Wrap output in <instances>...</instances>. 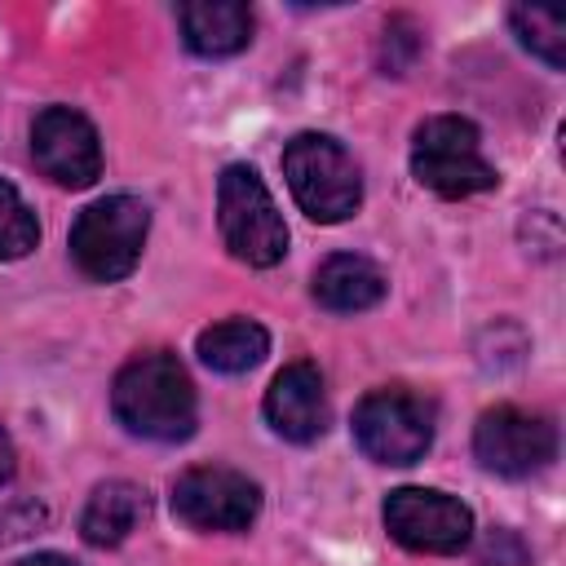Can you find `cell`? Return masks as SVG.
<instances>
[{
	"instance_id": "obj_12",
	"label": "cell",
	"mask_w": 566,
	"mask_h": 566,
	"mask_svg": "<svg viewBox=\"0 0 566 566\" xmlns=\"http://www.w3.org/2000/svg\"><path fill=\"white\" fill-rule=\"evenodd\" d=\"M177 22L199 57H230L252 40V9L239 0H190L177 9Z\"/></svg>"
},
{
	"instance_id": "obj_19",
	"label": "cell",
	"mask_w": 566,
	"mask_h": 566,
	"mask_svg": "<svg viewBox=\"0 0 566 566\" xmlns=\"http://www.w3.org/2000/svg\"><path fill=\"white\" fill-rule=\"evenodd\" d=\"M13 469H18V455H13V438L0 429V482H9V478H13Z\"/></svg>"
},
{
	"instance_id": "obj_5",
	"label": "cell",
	"mask_w": 566,
	"mask_h": 566,
	"mask_svg": "<svg viewBox=\"0 0 566 566\" xmlns=\"http://www.w3.org/2000/svg\"><path fill=\"white\" fill-rule=\"evenodd\" d=\"M146 230H150V212H146L142 199L106 195V199L88 203L75 217V226H71V256H75V265L88 279L115 283V279L133 274V265L142 261Z\"/></svg>"
},
{
	"instance_id": "obj_15",
	"label": "cell",
	"mask_w": 566,
	"mask_h": 566,
	"mask_svg": "<svg viewBox=\"0 0 566 566\" xmlns=\"http://www.w3.org/2000/svg\"><path fill=\"white\" fill-rule=\"evenodd\" d=\"M195 354L203 358V367H212L221 376H239V371H252L270 354V332L252 318H226V323H212L199 332Z\"/></svg>"
},
{
	"instance_id": "obj_14",
	"label": "cell",
	"mask_w": 566,
	"mask_h": 566,
	"mask_svg": "<svg viewBox=\"0 0 566 566\" xmlns=\"http://www.w3.org/2000/svg\"><path fill=\"white\" fill-rule=\"evenodd\" d=\"M142 517H146V491L137 482L111 478V482H102L88 495L84 517H80V531H84V539L93 548H115V544H124L137 531Z\"/></svg>"
},
{
	"instance_id": "obj_17",
	"label": "cell",
	"mask_w": 566,
	"mask_h": 566,
	"mask_svg": "<svg viewBox=\"0 0 566 566\" xmlns=\"http://www.w3.org/2000/svg\"><path fill=\"white\" fill-rule=\"evenodd\" d=\"M40 243V221L18 195V186L0 181V261H18Z\"/></svg>"
},
{
	"instance_id": "obj_2",
	"label": "cell",
	"mask_w": 566,
	"mask_h": 566,
	"mask_svg": "<svg viewBox=\"0 0 566 566\" xmlns=\"http://www.w3.org/2000/svg\"><path fill=\"white\" fill-rule=\"evenodd\" d=\"M283 177L310 221L336 226L363 203V177L354 155L327 133H301L283 146Z\"/></svg>"
},
{
	"instance_id": "obj_1",
	"label": "cell",
	"mask_w": 566,
	"mask_h": 566,
	"mask_svg": "<svg viewBox=\"0 0 566 566\" xmlns=\"http://www.w3.org/2000/svg\"><path fill=\"white\" fill-rule=\"evenodd\" d=\"M111 411L128 433L150 442H186L199 420L195 385L177 363V354L168 349L137 354L133 363L119 367L111 385Z\"/></svg>"
},
{
	"instance_id": "obj_3",
	"label": "cell",
	"mask_w": 566,
	"mask_h": 566,
	"mask_svg": "<svg viewBox=\"0 0 566 566\" xmlns=\"http://www.w3.org/2000/svg\"><path fill=\"white\" fill-rule=\"evenodd\" d=\"M411 172L442 199L491 190L500 177L482 155V133L464 115H429L411 137Z\"/></svg>"
},
{
	"instance_id": "obj_11",
	"label": "cell",
	"mask_w": 566,
	"mask_h": 566,
	"mask_svg": "<svg viewBox=\"0 0 566 566\" xmlns=\"http://www.w3.org/2000/svg\"><path fill=\"white\" fill-rule=\"evenodd\" d=\"M265 420L287 442H314L327 429V389L314 363H287L265 389Z\"/></svg>"
},
{
	"instance_id": "obj_18",
	"label": "cell",
	"mask_w": 566,
	"mask_h": 566,
	"mask_svg": "<svg viewBox=\"0 0 566 566\" xmlns=\"http://www.w3.org/2000/svg\"><path fill=\"white\" fill-rule=\"evenodd\" d=\"M44 526V509L31 504V500H18V504H4L0 509V544H13V539H27L31 531Z\"/></svg>"
},
{
	"instance_id": "obj_6",
	"label": "cell",
	"mask_w": 566,
	"mask_h": 566,
	"mask_svg": "<svg viewBox=\"0 0 566 566\" xmlns=\"http://www.w3.org/2000/svg\"><path fill=\"white\" fill-rule=\"evenodd\" d=\"M354 442L376 464H416L433 442V407L411 389H371L354 407Z\"/></svg>"
},
{
	"instance_id": "obj_7",
	"label": "cell",
	"mask_w": 566,
	"mask_h": 566,
	"mask_svg": "<svg viewBox=\"0 0 566 566\" xmlns=\"http://www.w3.org/2000/svg\"><path fill=\"white\" fill-rule=\"evenodd\" d=\"M172 513L195 531H248L261 513V486L239 469L199 464L172 482Z\"/></svg>"
},
{
	"instance_id": "obj_10",
	"label": "cell",
	"mask_w": 566,
	"mask_h": 566,
	"mask_svg": "<svg viewBox=\"0 0 566 566\" xmlns=\"http://www.w3.org/2000/svg\"><path fill=\"white\" fill-rule=\"evenodd\" d=\"M31 159L57 186L84 190L102 177V142L97 128L71 106H44L31 124Z\"/></svg>"
},
{
	"instance_id": "obj_9",
	"label": "cell",
	"mask_w": 566,
	"mask_h": 566,
	"mask_svg": "<svg viewBox=\"0 0 566 566\" xmlns=\"http://www.w3.org/2000/svg\"><path fill=\"white\" fill-rule=\"evenodd\" d=\"M473 455L500 478H526L557 455V433L544 416L522 407H491L473 424Z\"/></svg>"
},
{
	"instance_id": "obj_20",
	"label": "cell",
	"mask_w": 566,
	"mask_h": 566,
	"mask_svg": "<svg viewBox=\"0 0 566 566\" xmlns=\"http://www.w3.org/2000/svg\"><path fill=\"white\" fill-rule=\"evenodd\" d=\"M18 566H80V562L62 557V553H35V557H27V562H18Z\"/></svg>"
},
{
	"instance_id": "obj_8",
	"label": "cell",
	"mask_w": 566,
	"mask_h": 566,
	"mask_svg": "<svg viewBox=\"0 0 566 566\" xmlns=\"http://www.w3.org/2000/svg\"><path fill=\"white\" fill-rule=\"evenodd\" d=\"M385 531L411 553H460L473 535V513L447 491L398 486L385 500Z\"/></svg>"
},
{
	"instance_id": "obj_13",
	"label": "cell",
	"mask_w": 566,
	"mask_h": 566,
	"mask_svg": "<svg viewBox=\"0 0 566 566\" xmlns=\"http://www.w3.org/2000/svg\"><path fill=\"white\" fill-rule=\"evenodd\" d=\"M385 296V274L376 261L354 256V252H336L318 265L314 274V301L332 314H358L371 310Z\"/></svg>"
},
{
	"instance_id": "obj_16",
	"label": "cell",
	"mask_w": 566,
	"mask_h": 566,
	"mask_svg": "<svg viewBox=\"0 0 566 566\" xmlns=\"http://www.w3.org/2000/svg\"><path fill=\"white\" fill-rule=\"evenodd\" d=\"M509 22H513L517 40H522L535 57H544L553 71H562V66H566V22H562L557 13L517 4V9L509 13Z\"/></svg>"
},
{
	"instance_id": "obj_4",
	"label": "cell",
	"mask_w": 566,
	"mask_h": 566,
	"mask_svg": "<svg viewBox=\"0 0 566 566\" xmlns=\"http://www.w3.org/2000/svg\"><path fill=\"white\" fill-rule=\"evenodd\" d=\"M217 221L230 256L243 265H279L287 252V226L252 164H230L217 181Z\"/></svg>"
}]
</instances>
